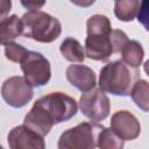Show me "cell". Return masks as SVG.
<instances>
[{"mask_svg":"<svg viewBox=\"0 0 149 149\" xmlns=\"http://www.w3.org/2000/svg\"><path fill=\"white\" fill-rule=\"evenodd\" d=\"M77 101L63 93L51 92L37 99L31 109L27 113L23 125L44 137L54 125L65 122L77 114Z\"/></svg>","mask_w":149,"mask_h":149,"instance_id":"obj_1","label":"cell"},{"mask_svg":"<svg viewBox=\"0 0 149 149\" xmlns=\"http://www.w3.org/2000/svg\"><path fill=\"white\" fill-rule=\"evenodd\" d=\"M140 73L136 69H132L121 61L107 63L99 73V88L104 93L113 95L127 97Z\"/></svg>","mask_w":149,"mask_h":149,"instance_id":"obj_2","label":"cell"},{"mask_svg":"<svg viewBox=\"0 0 149 149\" xmlns=\"http://www.w3.org/2000/svg\"><path fill=\"white\" fill-rule=\"evenodd\" d=\"M22 35L41 43H51L62 33L59 20L43 10H28L21 17Z\"/></svg>","mask_w":149,"mask_h":149,"instance_id":"obj_3","label":"cell"},{"mask_svg":"<svg viewBox=\"0 0 149 149\" xmlns=\"http://www.w3.org/2000/svg\"><path fill=\"white\" fill-rule=\"evenodd\" d=\"M128 41L125 31L112 29L108 34L87 35L85 38V56L92 61L107 62L112 55L120 52Z\"/></svg>","mask_w":149,"mask_h":149,"instance_id":"obj_4","label":"cell"},{"mask_svg":"<svg viewBox=\"0 0 149 149\" xmlns=\"http://www.w3.org/2000/svg\"><path fill=\"white\" fill-rule=\"evenodd\" d=\"M104 126L97 122H81L62 133L58 149H95L99 133Z\"/></svg>","mask_w":149,"mask_h":149,"instance_id":"obj_5","label":"cell"},{"mask_svg":"<svg viewBox=\"0 0 149 149\" xmlns=\"http://www.w3.org/2000/svg\"><path fill=\"white\" fill-rule=\"evenodd\" d=\"M23 78L31 87H41L51 78L50 62L37 51L28 50L20 62Z\"/></svg>","mask_w":149,"mask_h":149,"instance_id":"obj_6","label":"cell"},{"mask_svg":"<svg viewBox=\"0 0 149 149\" xmlns=\"http://www.w3.org/2000/svg\"><path fill=\"white\" fill-rule=\"evenodd\" d=\"M78 104L83 115L93 122L105 120L111 111L109 98L100 88L95 87L88 92L83 93Z\"/></svg>","mask_w":149,"mask_h":149,"instance_id":"obj_7","label":"cell"},{"mask_svg":"<svg viewBox=\"0 0 149 149\" xmlns=\"http://www.w3.org/2000/svg\"><path fill=\"white\" fill-rule=\"evenodd\" d=\"M1 95L8 106L21 108L33 99L34 92L33 87L23 77L14 76L3 81L1 86Z\"/></svg>","mask_w":149,"mask_h":149,"instance_id":"obj_8","label":"cell"},{"mask_svg":"<svg viewBox=\"0 0 149 149\" xmlns=\"http://www.w3.org/2000/svg\"><path fill=\"white\" fill-rule=\"evenodd\" d=\"M111 130L123 141H133L141 133V125L137 118L129 111H118L112 115Z\"/></svg>","mask_w":149,"mask_h":149,"instance_id":"obj_9","label":"cell"},{"mask_svg":"<svg viewBox=\"0 0 149 149\" xmlns=\"http://www.w3.org/2000/svg\"><path fill=\"white\" fill-rule=\"evenodd\" d=\"M7 141L9 149H45L43 137L24 125L9 130Z\"/></svg>","mask_w":149,"mask_h":149,"instance_id":"obj_10","label":"cell"},{"mask_svg":"<svg viewBox=\"0 0 149 149\" xmlns=\"http://www.w3.org/2000/svg\"><path fill=\"white\" fill-rule=\"evenodd\" d=\"M68 81L83 93L93 90L97 85V78L94 71L83 64H72L66 69Z\"/></svg>","mask_w":149,"mask_h":149,"instance_id":"obj_11","label":"cell"},{"mask_svg":"<svg viewBox=\"0 0 149 149\" xmlns=\"http://www.w3.org/2000/svg\"><path fill=\"white\" fill-rule=\"evenodd\" d=\"M22 33H23L22 21L17 15L13 14L0 21V43L1 44L13 42V40L22 35Z\"/></svg>","mask_w":149,"mask_h":149,"instance_id":"obj_12","label":"cell"},{"mask_svg":"<svg viewBox=\"0 0 149 149\" xmlns=\"http://www.w3.org/2000/svg\"><path fill=\"white\" fill-rule=\"evenodd\" d=\"M120 52H121V58H122L121 62H123L129 68L137 69L142 64L144 50L140 42L135 40H128L123 44Z\"/></svg>","mask_w":149,"mask_h":149,"instance_id":"obj_13","label":"cell"},{"mask_svg":"<svg viewBox=\"0 0 149 149\" xmlns=\"http://www.w3.org/2000/svg\"><path fill=\"white\" fill-rule=\"evenodd\" d=\"M59 51L66 61L72 63H81L86 57L83 45L74 37H66L62 42L59 47Z\"/></svg>","mask_w":149,"mask_h":149,"instance_id":"obj_14","label":"cell"},{"mask_svg":"<svg viewBox=\"0 0 149 149\" xmlns=\"http://www.w3.org/2000/svg\"><path fill=\"white\" fill-rule=\"evenodd\" d=\"M142 2L139 0H121L114 2V14L123 22L133 21L141 10Z\"/></svg>","mask_w":149,"mask_h":149,"instance_id":"obj_15","label":"cell"},{"mask_svg":"<svg viewBox=\"0 0 149 149\" xmlns=\"http://www.w3.org/2000/svg\"><path fill=\"white\" fill-rule=\"evenodd\" d=\"M129 95L137 107L143 112L149 111V84L144 79H137L133 85Z\"/></svg>","mask_w":149,"mask_h":149,"instance_id":"obj_16","label":"cell"},{"mask_svg":"<svg viewBox=\"0 0 149 149\" xmlns=\"http://www.w3.org/2000/svg\"><path fill=\"white\" fill-rule=\"evenodd\" d=\"M111 30H112L111 21L105 15L94 14V15L90 16L86 22V34L87 35L108 34Z\"/></svg>","mask_w":149,"mask_h":149,"instance_id":"obj_17","label":"cell"},{"mask_svg":"<svg viewBox=\"0 0 149 149\" xmlns=\"http://www.w3.org/2000/svg\"><path fill=\"white\" fill-rule=\"evenodd\" d=\"M123 140L120 139L111 128L104 127L98 135L97 147L99 149H123Z\"/></svg>","mask_w":149,"mask_h":149,"instance_id":"obj_18","label":"cell"},{"mask_svg":"<svg viewBox=\"0 0 149 149\" xmlns=\"http://www.w3.org/2000/svg\"><path fill=\"white\" fill-rule=\"evenodd\" d=\"M5 45V56L8 61L13 62V63H19L21 62V59L23 58V56L26 55V52L28 51L23 45L16 43V42H8Z\"/></svg>","mask_w":149,"mask_h":149,"instance_id":"obj_19","label":"cell"},{"mask_svg":"<svg viewBox=\"0 0 149 149\" xmlns=\"http://www.w3.org/2000/svg\"><path fill=\"white\" fill-rule=\"evenodd\" d=\"M12 8V1L10 0H0V21L7 17Z\"/></svg>","mask_w":149,"mask_h":149,"instance_id":"obj_20","label":"cell"},{"mask_svg":"<svg viewBox=\"0 0 149 149\" xmlns=\"http://www.w3.org/2000/svg\"><path fill=\"white\" fill-rule=\"evenodd\" d=\"M21 5L24 6L29 10H40V8L45 5V2H37V1H28V2H26V1H22Z\"/></svg>","mask_w":149,"mask_h":149,"instance_id":"obj_21","label":"cell"},{"mask_svg":"<svg viewBox=\"0 0 149 149\" xmlns=\"http://www.w3.org/2000/svg\"><path fill=\"white\" fill-rule=\"evenodd\" d=\"M0 149H3V147H2V146H0Z\"/></svg>","mask_w":149,"mask_h":149,"instance_id":"obj_22","label":"cell"},{"mask_svg":"<svg viewBox=\"0 0 149 149\" xmlns=\"http://www.w3.org/2000/svg\"><path fill=\"white\" fill-rule=\"evenodd\" d=\"M0 44H1V43H0Z\"/></svg>","mask_w":149,"mask_h":149,"instance_id":"obj_23","label":"cell"}]
</instances>
